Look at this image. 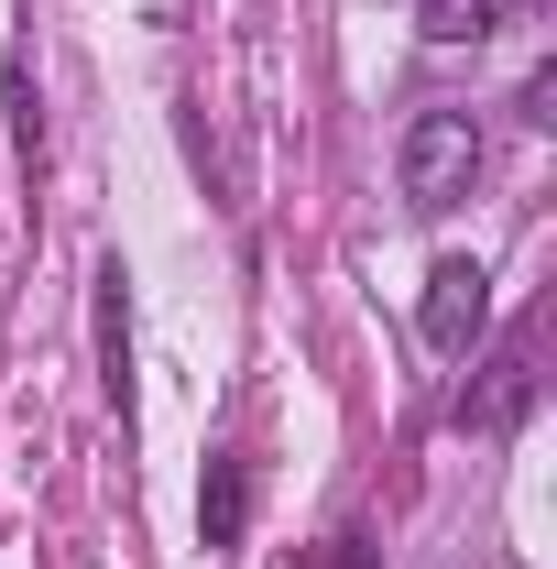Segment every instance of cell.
<instances>
[{"mask_svg": "<svg viewBox=\"0 0 557 569\" xmlns=\"http://www.w3.org/2000/svg\"><path fill=\"white\" fill-rule=\"evenodd\" d=\"M514 110H525V121L547 132V121H557V67H536V77H525V99H514Z\"/></svg>", "mask_w": 557, "mask_h": 569, "instance_id": "8", "label": "cell"}, {"mask_svg": "<svg viewBox=\"0 0 557 569\" xmlns=\"http://www.w3.org/2000/svg\"><path fill=\"white\" fill-rule=\"evenodd\" d=\"M0 99H11V164L44 176V88H33V56H0Z\"/></svg>", "mask_w": 557, "mask_h": 569, "instance_id": "6", "label": "cell"}, {"mask_svg": "<svg viewBox=\"0 0 557 569\" xmlns=\"http://www.w3.org/2000/svg\"><path fill=\"white\" fill-rule=\"evenodd\" d=\"M198 537H209V548H241V537H252V460H241V449H219L209 482H198Z\"/></svg>", "mask_w": 557, "mask_h": 569, "instance_id": "4", "label": "cell"}, {"mask_svg": "<svg viewBox=\"0 0 557 569\" xmlns=\"http://www.w3.org/2000/svg\"><path fill=\"white\" fill-rule=\"evenodd\" d=\"M525 0H416V33L426 44H492Z\"/></svg>", "mask_w": 557, "mask_h": 569, "instance_id": "7", "label": "cell"}, {"mask_svg": "<svg viewBox=\"0 0 557 569\" xmlns=\"http://www.w3.org/2000/svg\"><path fill=\"white\" fill-rule=\"evenodd\" d=\"M492 329V274L470 252H448V263H426V296H416V340L437 361H470V340Z\"/></svg>", "mask_w": 557, "mask_h": 569, "instance_id": "2", "label": "cell"}, {"mask_svg": "<svg viewBox=\"0 0 557 569\" xmlns=\"http://www.w3.org/2000/svg\"><path fill=\"white\" fill-rule=\"evenodd\" d=\"M88 329H99V395L132 417V274H121V252L88 274Z\"/></svg>", "mask_w": 557, "mask_h": 569, "instance_id": "3", "label": "cell"}, {"mask_svg": "<svg viewBox=\"0 0 557 569\" xmlns=\"http://www.w3.org/2000/svg\"><path fill=\"white\" fill-rule=\"evenodd\" d=\"M394 187H405L416 219H448L482 187V121L470 110H416L405 121V153H394Z\"/></svg>", "mask_w": 557, "mask_h": 569, "instance_id": "1", "label": "cell"}, {"mask_svg": "<svg viewBox=\"0 0 557 569\" xmlns=\"http://www.w3.org/2000/svg\"><path fill=\"white\" fill-rule=\"evenodd\" d=\"M317 569H383V559H372V537H328V559H317Z\"/></svg>", "mask_w": 557, "mask_h": 569, "instance_id": "9", "label": "cell"}, {"mask_svg": "<svg viewBox=\"0 0 557 569\" xmlns=\"http://www.w3.org/2000/svg\"><path fill=\"white\" fill-rule=\"evenodd\" d=\"M536 406V351L514 340L503 361H482V395H459V427H514Z\"/></svg>", "mask_w": 557, "mask_h": 569, "instance_id": "5", "label": "cell"}]
</instances>
